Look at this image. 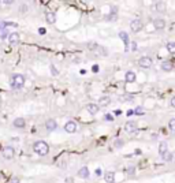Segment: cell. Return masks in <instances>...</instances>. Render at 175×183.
Segmentation results:
<instances>
[{
  "label": "cell",
  "instance_id": "cell-1",
  "mask_svg": "<svg viewBox=\"0 0 175 183\" xmlns=\"http://www.w3.org/2000/svg\"><path fill=\"white\" fill-rule=\"evenodd\" d=\"M33 150H34V153H37L38 156H46L49 153V146L46 142L37 141V142H34V145H33Z\"/></svg>",
  "mask_w": 175,
  "mask_h": 183
},
{
  "label": "cell",
  "instance_id": "cell-2",
  "mask_svg": "<svg viewBox=\"0 0 175 183\" xmlns=\"http://www.w3.org/2000/svg\"><path fill=\"white\" fill-rule=\"evenodd\" d=\"M25 85V76L22 75V74H15V75L11 76L10 79V86L12 87V89L18 90V89H22Z\"/></svg>",
  "mask_w": 175,
  "mask_h": 183
},
{
  "label": "cell",
  "instance_id": "cell-3",
  "mask_svg": "<svg viewBox=\"0 0 175 183\" xmlns=\"http://www.w3.org/2000/svg\"><path fill=\"white\" fill-rule=\"evenodd\" d=\"M2 154H3V157H4L5 160H11V158H14L15 150H14L12 146H5V147H3Z\"/></svg>",
  "mask_w": 175,
  "mask_h": 183
},
{
  "label": "cell",
  "instance_id": "cell-4",
  "mask_svg": "<svg viewBox=\"0 0 175 183\" xmlns=\"http://www.w3.org/2000/svg\"><path fill=\"white\" fill-rule=\"evenodd\" d=\"M138 66H139L141 68H149L150 66H152V59H150L149 56H142V57H139Z\"/></svg>",
  "mask_w": 175,
  "mask_h": 183
},
{
  "label": "cell",
  "instance_id": "cell-5",
  "mask_svg": "<svg viewBox=\"0 0 175 183\" xmlns=\"http://www.w3.org/2000/svg\"><path fill=\"white\" fill-rule=\"evenodd\" d=\"M142 26H144V23H142L141 19H133V21L130 22V27L134 33H138L139 30L142 29Z\"/></svg>",
  "mask_w": 175,
  "mask_h": 183
},
{
  "label": "cell",
  "instance_id": "cell-6",
  "mask_svg": "<svg viewBox=\"0 0 175 183\" xmlns=\"http://www.w3.org/2000/svg\"><path fill=\"white\" fill-rule=\"evenodd\" d=\"M77 123L75 122H73V120H70V122H67L64 124V131L66 133H70V134H73V133H75L77 131Z\"/></svg>",
  "mask_w": 175,
  "mask_h": 183
},
{
  "label": "cell",
  "instance_id": "cell-7",
  "mask_svg": "<svg viewBox=\"0 0 175 183\" xmlns=\"http://www.w3.org/2000/svg\"><path fill=\"white\" fill-rule=\"evenodd\" d=\"M56 127H57L56 120L48 119V120L45 122V128H46V131H53V130H56Z\"/></svg>",
  "mask_w": 175,
  "mask_h": 183
},
{
  "label": "cell",
  "instance_id": "cell-8",
  "mask_svg": "<svg viewBox=\"0 0 175 183\" xmlns=\"http://www.w3.org/2000/svg\"><path fill=\"white\" fill-rule=\"evenodd\" d=\"M8 42L11 44V45H15V44L19 42V34L16 32L11 33L10 36H8Z\"/></svg>",
  "mask_w": 175,
  "mask_h": 183
},
{
  "label": "cell",
  "instance_id": "cell-9",
  "mask_svg": "<svg viewBox=\"0 0 175 183\" xmlns=\"http://www.w3.org/2000/svg\"><path fill=\"white\" fill-rule=\"evenodd\" d=\"M25 124H26V122H25L23 117H16V119H14V122H12V126L16 128H23Z\"/></svg>",
  "mask_w": 175,
  "mask_h": 183
},
{
  "label": "cell",
  "instance_id": "cell-10",
  "mask_svg": "<svg viewBox=\"0 0 175 183\" xmlns=\"http://www.w3.org/2000/svg\"><path fill=\"white\" fill-rule=\"evenodd\" d=\"M86 109H88V112H89V114L94 115V114H97V112H98V109H100V107H98L97 104H93V103H90V104H88V105H86Z\"/></svg>",
  "mask_w": 175,
  "mask_h": 183
},
{
  "label": "cell",
  "instance_id": "cell-11",
  "mask_svg": "<svg viewBox=\"0 0 175 183\" xmlns=\"http://www.w3.org/2000/svg\"><path fill=\"white\" fill-rule=\"evenodd\" d=\"M125 130L127 131V133H133V131L137 130V123L136 122H127L125 124Z\"/></svg>",
  "mask_w": 175,
  "mask_h": 183
},
{
  "label": "cell",
  "instance_id": "cell-12",
  "mask_svg": "<svg viewBox=\"0 0 175 183\" xmlns=\"http://www.w3.org/2000/svg\"><path fill=\"white\" fill-rule=\"evenodd\" d=\"M153 10L157 11V12H164V11H166V3H163V2L155 3V5H153Z\"/></svg>",
  "mask_w": 175,
  "mask_h": 183
},
{
  "label": "cell",
  "instance_id": "cell-13",
  "mask_svg": "<svg viewBox=\"0 0 175 183\" xmlns=\"http://www.w3.org/2000/svg\"><path fill=\"white\" fill-rule=\"evenodd\" d=\"M153 26L156 27V29H164V26H166V22H164V19L161 18H156L155 21H153Z\"/></svg>",
  "mask_w": 175,
  "mask_h": 183
},
{
  "label": "cell",
  "instance_id": "cell-14",
  "mask_svg": "<svg viewBox=\"0 0 175 183\" xmlns=\"http://www.w3.org/2000/svg\"><path fill=\"white\" fill-rule=\"evenodd\" d=\"M89 175H90V172H89V168H88V167H82V168L78 171V176L79 178L86 179V178H89Z\"/></svg>",
  "mask_w": 175,
  "mask_h": 183
},
{
  "label": "cell",
  "instance_id": "cell-15",
  "mask_svg": "<svg viewBox=\"0 0 175 183\" xmlns=\"http://www.w3.org/2000/svg\"><path fill=\"white\" fill-rule=\"evenodd\" d=\"M136 73L134 71H127L126 73V76H125V79H126V82H129V83H133L134 81H136Z\"/></svg>",
  "mask_w": 175,
  "mask_h": 183
},
{
  "label": "cell",
  "instance_id": "cell-16",
  "mask_svg": "<svg viewBox=\"0 0 175 183\" xmlns=\"http://www.w3.org/2000/svg\"><path fill=\"white\" fill-rule=\"evenodd\" d=\"M104 179H105L107 183H114L115 182V174L112 171H107L105 175H104Z\"/></svg>",
  "mask_w": 175,
  "mask_h": 183
},
{
  "label": "cell",
  "instance_id": "cell-17",
  "mask_svg": "<svg viewBox=\"0 0 175 183\" xmlns=\"http://www.w3.org/2000/svg\"><path fill=\"white\" fill-rule=\"evenodd\" d=\"M45 21L48 22L49 25H53L55 22H56V15H55V12H46L45 14Z\"/></svg>",
  "mask_w": 175,
  "mask_h": 183
},
{
  "label": "cell",
  "instance_id": "cell-18",
  "mask_svg": "<svg viewBox=\"0 0 175 183\" xmlns=\"http://www.w3.org/2000/svg\"><path fill=\"white\" fill-rule=\"evenodd\" d=\"M109 103H111V98L107 97V96H103L101 98H98V104H97V105L98 107H107V105H109Z\"/></svg>",
  "mask_w": 175,
  "mask_h": 183
},
{
  "label": "cell",
  "instance_id": "cell-19",
  "mask_svg": "<svg viewBox=\"0 0 175 183\" xmlns=\"http://www.w3.org/2000/svg\"><path fill=\"white\" fill-rule=\"evenodd\" d=\"M119 38L123 41V42H125L126 49H127V45H129V42H130V41H129V36H127V33H126V32H120V33H119Z\"/></svg>",
  "mask_w": 175,
  "mask_h": 183
},
{
  "label": "cell",
  "instance_id": "cell-20",
  "mask_svg": "<svg viewBox=\"0 0 175 183\" xmlns=\"http://www.w3.org/2000/svg\"><path fill=\"white\" fill-rule=\"evenodd\" d=\"M161 68L164 71H171L172 70V63L171 62H163L161 63Z\"/></svg>",
  "mask_w": 175,
  "mask_h": 183
},
{
  "label": "cell",
  "instance_id": "cell-21",
  "mask_svg": "<svg viewBox=\"0 0 175 183\" xmlns=\"http://www.w3.org/2000/svg\"><path fill=\"white\" fill-rule=\"evenodd\" d=\"M166 152H167V144L166 142H160V145H159V153L163 156Z\"/></svg>",
  "mask_w": 175,
  "mask_h": 183
},
{
  "label": "cell",
  "instance_id": "cell-22",
  "mask_svg": "<svg viewBox=\"0 0 175 183\" xmlns=\"http://www.w3.org/2000/svg\"><path fill=\"white\" fill-rule=\"evenodd\" d=\"M167 51L170 53H175V42H168L167 44Z\"/></svg>",
  "mask_w": 175,
  "mask_h": 183
},
{
  "label": "cell",
  "instance_id": "cell-23",
  "mask_svg": "<svg viewBox=\"0 0 175 183\" xmlns=\"http://www.w3.org/2000/svg\"><path fill=\"white\" fill-rule=\"evenodd\" d=\"M136 49H137V44L134 42V41H131V42H129L127 49H126V51H131V52H134Z\"/></svg>",
  "mask_w": 175,
  "mask_h": 183
},
{
  "label": "cell",
  "instance_id": "cell-24",
  "mask_svg": "<svg viewBox=\"0 0 175 183\" xmlns=\"http://www.w3.org/2000/svg\"><path fill=\"white\" fill-rule=\"evenodd\" d=\"M163 158H164L166 161H171V160H172V154L168 152V150H167V152L163 154Z\"/></svg>",
  "mask_w": 175,
  "mask_h": 183
},
{
  "label": "cell",
  "instance_id": "cell-25",
  "mask_svg": "<svg viewBox=\"0 0 175 183\" xmlns=\"http://www.w3.org/2000/svg\"><path fill=\"white\" fill-rule=\"evenodd\" d=\"M168 127L171 128L172 131H175V119H171V120H170V122H168Z\"/></svg>",
  "mask_w": 175,
  "mask_h": 183
},
{
  "label": "cell",
  "instance_id": "cell-26",
  "mask_svg": "<svg viewBox=\"0 0 175 183\" xmlns=\"http://www.w3.org/2000/svg\"><path fill=\"white\" fill-rule=\"evenodd\" d=\"M104 119H105V120H109V122H112V120H114V116H112L111 114H105V116H104Z\"/></svg>",
  "mask_w": 175,
  "mask_h": 183
},
{
  "label": "cell",
  "instance_id": "cell-27",
  "mask_svg": "<svg viewBox=\"0 0 175 183\" xmlns=\"http://www.w3.org/2000/svg\"><path fill=\"white\" fill-rule=\"evenodd\" d=\"M134 172H136V168H134V167H129V168H127V174L129 175H134Z\"/></svg>",
  "mask_w": 175,
  "mask_h": 183
},
{
  "label": "cell",
  "instance_id": "cell-28",
  "mask_svg": "<svg viewBox=\"0 0 175 183\" xmlns=\"http://www.w3.org/2000/svg\"><path fill=\"white\" fill-rule=\"evenodd\" d=\"M134 114H138V115H144V109L141 108V107H138V108L134 111Z\"/></svg>",
  "mask_w": 175,
  "mask_h": 183
},
{
  "label": "cell",
  "instance_id": "cell-29",
  "mask_svg": "<svg viewBox=\"0 0 175 183\" xmlns=\"http://www.w3.org/2000/svg\"><path fill=\"white\" fill-rule=\"evenodd\" d=\"M51 73H52V75H55V76L59 74V73H57V68H55L53 66H51Z\"/></svg>",
  "mask_w": 175,
  "mask_h": 183
},
{
  "label": "cell",
  "instance_id": "cell-30",
  "mask_svg": "<svg viewBox=\"0 0 175 183\" xmlns=\"http://www.w3.org/2000/svg\"><path fill=\"white\" fill-rule=\"evenodd\" d=\"M115 146H116V147L123 146V141H120V139H116V141H115Z\"/></svg>",
  "mask_w": 175,
  "mask_h": 183
},
{
  "label": "cell",
  "instance_id": "cell-31",
  "mask_svg": "<svg viewBox=\"0 0 175 183\" xmlns=\"http://www.w3.org/2000/svg\"><path fill=\"white\" fill-rule=\"evenodd\" d=\"M10 183H19V179H18V178H11Z\"/></svg>",
  "mask_w": 175,
  "mask_h": 183
},
{
  "label": "cell",
  "instance_id": "cell-32",
  "mask_svg": "<svg viewBox=\"0 0 175 183\" xmlns=\"http://www.w3.org/2000/svg\"><path fill=\"white\" fill-rule=\"evenodd\" d=\"M94 174L97 175V176H101V174H103V172H101V169H100V168H97V169H96Z\"/></svg>",
  "mask_w": 175,
  "mask_h": 183
},
{
  "label": "cell",
  "instance_id": "cell-33",
  "mask_svg": "<svg viewBox=\"0 0 175 183\" xmlns=\"http://www.w3.org/2000/svg\"><path fill=\"white\" fill-rule=\"evenodd\" d=\"M170 104H171L172 108H175V97H172V98H171V103H170Z\"/></svg>",
  "mask_w": 175,
  "mask_h": 183
},
{
  "label": "cell",
  "instance_id": "cell-34",
  "mask_svg": "<svg viewBox=\"0 0 175 183\" xmlns=\"http://www.w3.org/2000/svg\"><path fill=\"white\" fill-rule=\"evenodd\" d=\"M131 115H134V111H133V109H129V111H127V116H131Z\"/></svg>",
  "mask_w": 175,
  "mask_h": 183
},
{
  "label": "cell",
  "instance_id": "cell-35",
  "mask_svg": "<svg viewBox=\"0 0 175 183\" xmlns=\"http://www.w3.org/2000/svg\"><path fill=\"white\" fill-rule=\"evenodd\" d=\"M66 183H73V178H66Z\"/></svg>",
  "mask_w": 175,
  "mask_h": 183
},
{
  "label": "cell",
  "instance_id": "cell-36",
  "mask_svg": "<svg viewBox=\"0 0 175 183\" xmlns=\"http://www.w3.org/2000/svg\"><path fill=\"white\" fill-rule=\"evenodd\" d=\"M93 71H94V73H97L98 71V66H93V68H92Z\"/></svg>",
  "mask_w": 175,
  "mask_h": 183
},
{
  "label": "cell",
  "instance_id": "cell-37",
  "mask_svg": "<svg viewBox=\"0 0 175 183\" xmlns=\"http://www.w3.org/2000/svg\"><path fill=\"white\" fill-rule=\"evenodd\" d=\"M40 34H45V29H43V27H41V29H40Z\"/></svg>",
  "mask_w": 175,
  "mask_h": 183
},
{
  "label": "cell",
  "instance_id": "cell-38",
  "mask_svg": "<svg viewBox=\"0 0 175 183\" xmlns=\"http://www.w3.org/2000/svg\"><path fill=\"white\" fill-rule=\"evenodd\" d=\"M111 11H112V12H116V11H118V8H116V7H115V5H114V7L111 8Z\"/></svg>",
  "mask_w": 175,
  "mask_h": 183
}]
</instances>
